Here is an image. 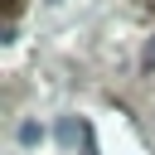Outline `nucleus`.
I'll return each instance as SVG.
<instances>
[{
    "mask_svg": "<svg viewBox=\"0 0 155 155\" xmlns=\"http://www.w3.org/2000/svg\"><path fill=\"white\" fill-rule=\"evenodd\" d=\"M145 68H155V39H150V48H145Z\"/></svg>",
    "mask_w": 155,
    "mask_h": 155,
    "instance_id": "3",
    "label": "nucleus"
},
{
    "mask_svg": "<svg viewBox=\"0 0 155 155\" xmlns=\"http://www.w3.org/2000/svg\"><path fill=\"white\" fill-rule=\"evenodd\" d=\"M15 136H19V145H39V140H44V126H39V121H19Z\"/></svg>",
    "mask_w": 155,
    "mask_h": 155,
    "instance_id": "2",
    "label": "nucleus"
},
{
    "mask_svg": "<svg viewBox=\"0 0 155 155\" xmlns=\"http://www.w3.org/2000/svg\"><path fill=\"white\" fill-rule=\"evenodd\" d=\"M87 155H97V145H92V136H87Z\"/></svg>",
    "mask_w": 155,
    "mask_h": 155,
    "instance_id": "4",
    "label": "nucleus"
},
{
    "mask_svg": "<svg viewBox=\"0 0 155 155\" xmlns=\"http://www.w3.org/2000/svg\"><path fill=\"white\" fill-rule=\"evenodd\" d=\"M78 140H87V126H78L73 116H63V121H58V145H63V150H73Z\"/></svg>",
    "mask_w": 155,
    "mask_h": 155,
    "instance_id": "1",
    "label": "nucleus"
}]
</instances>
